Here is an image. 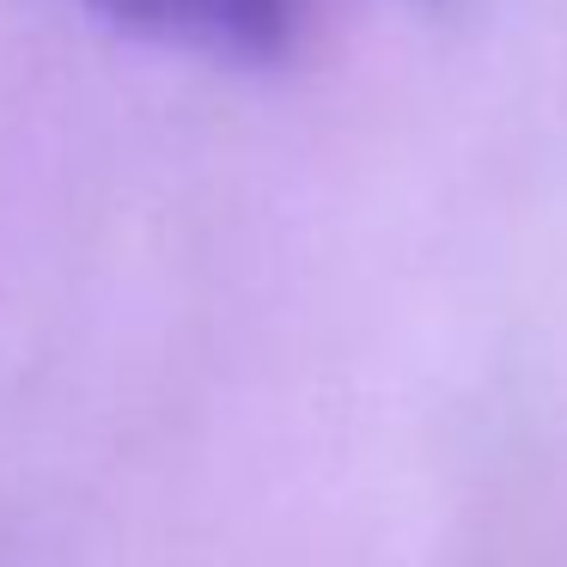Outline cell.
<instances>
[{
    "label": "cell",
    "instance_id": "1",
    "mask_svg": "<svg viewBox=\"0 0 567 567\" xmlns=\"http://www.w3.org/2000/svg\"><path fill=\"white\" fill-rule=\"evenodd\" d=\"M116 25L226 68H275L299 38L293 0H92Z\"/></svg>",
    "mask_w": 567,
    "mask_h": 567
}]
</instances>
